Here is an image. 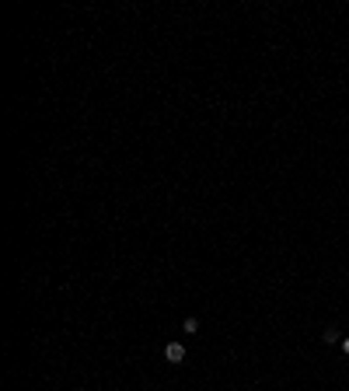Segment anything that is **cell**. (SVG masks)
Segmentation results:
<instances>
[{"mask_svg":"<svg viewBox=\"0 0 349 391\" xmlns=\"http://www.w3.org/2000/svg\"><path fill=\"white\" fill-rule=\"evenodd\" d=\"M164 360H168V363H182V360H185V346H182V342H168V346H164Z\"/></svg>","mask_w":349,"mask_h":391,"instance_id":"1","label":"cell"},{"mask_svg":"<svg viewBox=\"0 0 349 391\" xmlns=\"http://www.w3.org/2000/svg\"><path fill=\"white\" fill-rule=\"evenodd\" d=\"M182 332H185V335L199 332V318H185V321H182Z\"/></svg>","mask_w":349,"mask_h":391,"instance_id":"2","label":"cell"},{"mask_svg":"<svg viewBox=\"0 0 349 391\" xmlns=\"http://www.w3.org/2000/svg\"><path fill=\"white\" fill-rule=\"evenodd\" d=\"M321 339H325V342H342V335H339V329H325V335H321Z\"/></svg>","mask_w":349,"mask_h":391,"instance_id":"3","label":"cell"},{"mask_svg":"<svg viewBox=\"0 0 349 391\" xmlns=\"http://www.w3.org/2000/svg\"><path fill=\"white\" fill-rule=\"evenodd\" d=\"M342 350H346V356H349V335H346V339H342Z\"/></svg>","mask_w":349,"mask_h":391,"instance_id":"4","label":"cell"}]
</instances>
